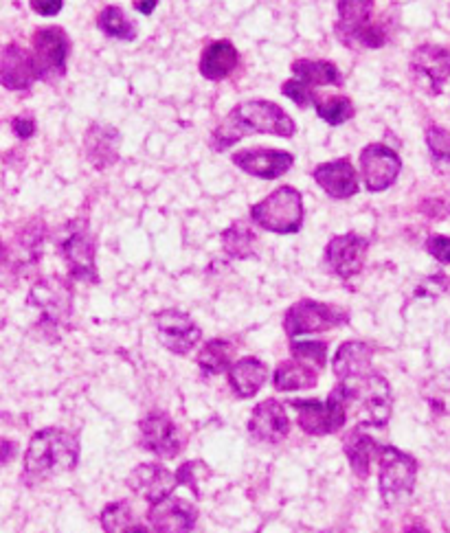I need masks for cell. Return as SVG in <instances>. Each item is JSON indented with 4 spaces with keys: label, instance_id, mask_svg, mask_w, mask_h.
<instances>
[{
    "label": "cell",
    "instance_id": "cell-7",
    "mask_svg": "<svg viewBox=\"0 0 450 533\" xmlns=\"http://www.w3.org/2000/svg\"><path fill=\"white\" fill-rule=\"evenodd\" d=\"M418 476V463L398 448L385 446L380 452V496L387 507L409 498Z\"/></svg>",
    "mask_w": 450,
    "mask_h": 533
},
{
    "label": "cell",
    "instance_id": "cell-30",
    "mask_svg": "<svg viewBox=\"0 0 450 533\" xmlns=\"http://www.w3.org/2000/svg\"><path fill=\"white\" fill-rule=\"evenodd\" d=\"M231 356H233V345L229 340L213 338L198 354V367L205 376H218V373L229 371Z\"/></svg>",
    "mask_w": 450,
    "mask_h": 533
},
{
    "label": "cell",
    "instance_id": "cell-34",
    "mask_svg": "<svg viewBox=\"0 0 450 533\" xmlns=\"http://www.w3.org/2000/svg\"><path fill=\"white\" fill-rule=\"evenodd\" d=\"M290 354L295 360L306 362L312 369H323L325 365V358H328V345L325 343H317V340H295V343L290 345Z\"/></svg>",
    "mask_w": 450,
    "mask_h": 533
},
{
    "label": "cell",
    "instance_id": "cell-26",
    "mask_svg": "<svg viewBox=\"0 0 450 533\" xmlns=\"http://www.w3.org/2000/svg\"><path fill=\"white\" fill-rule=\"evenodd\" d=\"M119 132L115 128L93 126L86 134V156L97 169H106L119 158Z\"/></svg>",
    "mask_w": 450,
    "mask_h": 533
},
{
    "label": "cell",
    "instance_id": "cell-6",
    "mask_svg": "<svg viewBox=\"0 0 450 533\" xmlns=\"http://www.w3.org/2000/svg\"><path fill=\"white\" fill-rule=\"evenodd\" d=\"M292 406L297 408L299 426L306 430L308 435L336 433V430L345 426L347 411H350V404H347V395L341 384L330 393L328 402L295 400Z\"/></svg>",
    "mask_w": 450,
    "mask_h": 533
},
{
    "label": "cell",
    "instance_id": "cell-2",
    "mask_svg": "<svg viewBox=\"0 0 450 533\" xmlns=\"http://www.w3.org/2000/svg\"><path fill=\"white\" fill-rule=\"evenodd\" d=\"M80 459L77 437L62 428H44L29 441L25 455V479L44 481L71 472Z\"/></svg>",
    "mask_w": 450,
    "mask_h": 533
},
{
    "label": "cell",
    "instance_id": "cell-9",
    "mask_svg": "<svg viewBox=\"0 0 450 533\" xmlns=\"http://www.w3.org/2000/svg\"><path fill=\"white\" fill-rule=\"evenodd\" d=\"M347 323V312L332 308L328 303L317 301H299L286 312L284 327L288 336L301 334H319L328 332L332 327H339Z\"/></svg>",
    "mask_w": 450,
    "mask_h": 533
},
{
    "label": "cell",
    "instance_id": "cell-19",
    "mask_svg": "<svg viewBox=\"0 0 450 533\" xmlns=\"http://www.w3.org/2000/svg\"><path fill=\"white\" fill-rule=\"evenodd\" d=\"M288 415L277 400H266L255 406L249 422V433L262 444H281L288 437Z\"/></svg>",
    "mask_w": 450,
    "mask_h": 533
},
{
    "label": "cell",
    "instance_id": "cell-23",
    "mask_svg": "<svg viewBox=\"0 0 450 533\" xmlns=\"http://www.w3.org/2000/svg\"><path fill=\"white\" fill-rule=\"evenodd\" d=\"M238 62H240V55L229 40L211 42L209 47L202 51L200 73L202 77L211 79V82H220V79H227L235 71Z\"/></svg>",
    "mask_w": 450,
    "mask_h": 533
},
{
    "label": "cell",
    "instance_id": "cell-36",
    "mask_svg": "<svg viewBox=\"0 0 450 533\" xmlns=\"http://www.w3.org/2000/svg\"><path fill=\"white\" fill-rule=\"evenodd\" d=\"M426 145H429L435 161L450 165V132L440 126H429V130H426Z\"/></svg>",
    "mask_w": 450,
    "mask_h": 533
},
{
    "label": "cell",
    "instance_id": "cell-35",
    "mask_svg": "<svg viewBox=\"0 0 450 533\" xmlns=\"http://www.w3.org/2000/svg\"><path fill=\"white\" fill-rule=\"evenodd\" d=\"M132 523V509L128 503H115L108 505L101 514V525H104L106 533H123L130 529Z\"/></svg>",
    "mask_w": 450,
    "mask_h": 533
},
{
    "label": "cell",
    "instance_id": "cell-42",
    "mask_svg": "<svg viewBox=\"0 0 450 533\" xmlns=\"http://www.w3.org/2000/svg\"><path fill=\"white\" fill-rule=\"evenodd\" d=\"M123 533H150V529H145V527L137 525V527H130L128 531H123Z\"/></svg>",
    "mask_w": 450,
    "mask_h": 533
},
{
    "label": "cell",
    "instance_id": "cell-29",
    "mask_svg": "<svg viewBox=\"0 0 450 533\" xmlns=\"http://www.w3.org/2000/svg\"><path fill=\"white\" fill-rule=\"evenodd\" d=\"M319 376L317 369L301 360H286L284 365H279L275 371V387L279 391H299V389H312L317 387Z\"/></svg>",
    "mask_w": 450,
    "mask_h": 533
},
{
    "label": "cell",
    "instance_id": "cell-37",
    "mask_svg": "<svg viewBox=\"0 0 450 533\" xmlns=\"http://www.w3.org/2000/svg\"><path fill=\"white\" fill-rule=\"evenodd\" d=\"M281 93H284L288 99L295 101V104L299 108H308L312 101H314V95H312V88L308 84L299 82V79H288V82L281 86Z\"/></svg>",
    "mask_w": 450,
    "mask_h": 533
},
{
    "label": "cell",
    "instance_id": "cell-41",
    "mask_svg": "<svg viewBox=\"0 0 450 533\" xmlns=\"http://www.w3.org/2000/svg\"><path fill=\"white\" fill-rule=\"evenodd\" d=\"M156 5H159V0H137V3H134L137 11H141V14H145V16H150Z\"/></svg>",
    "mask_w": 450,
    "mask_h": 533
},
{
    "label": "cell",
    "instance_id": "cell-1",
    "mask_svg": "<svg viewBox=\"0 0 450 533\" xmlns=\"http://www.w3.org/2000/svg\"><path fill=\"white\" fill-rule=\"evenodd\" d=\"M295 130V121L273 101H244V104L235 106L213 130L211 147L216 152H224L227 147L251 134H275L290 139Z\"/></svg>",
    "mask_w": 450,
    "mask_h": 533
},
{
    "label": "cell",
    "instance_id": "cell-18",
    "mask_svg": "<svg viewBox=\"0 0 450 533\" xmlns=\"http://www.w3.org/2000/svg\"><path fill=\"white\" fill-rule=\"evenodd\" d=\"M148 518L156 533H189L196 527L198 512L183 498L167 496L150 507Z\"/></svg>",
    "mask_w": 450,
    "mask_h": 533
},
{
    "label": "cell",
    "instance_id": "cell-5",
    "mask_svg": "<svg viewBox=\"0 0 450 533\" xmlns=\"http://www.w3.org/2000/svg\"><path fill=\"white\" fill-rule=\"evenodd\" d=\"M339 9V20H336V36L345 47L380 49L387 42L385 29L380 25H371V14H374V0H336Z\"/></svg>",
    "mask_w": 450,
    "mask_h": 533
},
{
    "label": "cell",
    "instance_id": "cell-22",
    "mask_svg": "<svg viewBox=\"0 0 450 533\" xmlns=\"http://www.w3.org/2000/svg\"><path fill=\"white\" fill-rule=\"evenodd\" d=\"M38 77L31 53L18 44H7L0 60V82L9 90H27Z\"/></svg>",
    "mask_w": 450,
    "mask_h": 533
},
{
    "label": "cell",
    "instance_id": "cell-24",
    "mask_svg": "<svg viewBox=\"0 0 450 533\" xmlns=\"http://www.w3.org/2000/svg\"><path fill=\"white\" fill-rule=\"evenodd\" d=\"M371 347L367 343H360V340H350L339 347L334 356V373L339 380L365 376L371 369Z\"/></svg>",
    "mask_w": 450,
    "mask_h": 533
},
{
    "label": "cell",
    "instance_id": "cell-38",
    "mask_svg": "<svg viewBox=\"0 0 450 533\" xmlns=\"http://www.w3.org/2000/svg\"><path fill=\"white\" fill-rule=\"evenodd\" d=\"M426 251H429L431 257H435L437 262L450 264V237L431 235L429 240H426Z\"/></svg>",
    "mask_w": 450,
    "mask_h": 533
},
{
    "label": "cell",
    "instance_id": "cell-40",
    "mask_svg": "<svg viewBox=\"0 0 450 533\" xmlns=\"http://www.w3.org/2000/svg\"><path fill=\"white\" fill-rule=\"evenodd\" d=\"M14 132L20 139H29V136L36 134V121L31 117H18L14 119Z\"/></svg>",
    "mask_w": 450,
    "mask_h": 533
},
{
    "label": "cell",
    "instance_id": "cell-21",
    "mask_svg": "<svg viewBox=\"0 0 450 533\" xmlns=\"http://www.w3.org/2000/svg\"><path fill=\"white\" fill-rule=\"evenodd\" d=\"M314 180L325 194L336 200H347L358 194V178L356 169L347 158H339V161L323 163L314 169Z\"/></svg>",
    "mask_w": 450,
    "mask_h": 533
},
{
    "label": "cell",
    "instance_id": "cell-10",
    "mask_svg": "<svg viewBox=\"0 0 450 533\" xmlns=\"http://www.w3.org/2000/svg\"><path fill=\"white\" fill-rule=\"evenodd\" d=\"M411 77L424 93L440 95L450 79V51L437 44H422L411 55Z\"/></svg>",
    "mask_w": 450,
    "mask_h": 533
},
{
    "label": "cell",
    "instance_id": "cell-20",
    "mask_svg": "<svg viewBox=\"0 0 450 533\" xmlns=\"http://www.w3.org/2000/svg\"><path fill=\"white\" fill-rule=\"evenodd\" d=\"M295 163V158L288 152L279 150H242L233 154V165H238L242 172L264 178V180H275L279 176H284L288 169Z\"/></svg>",
    "mask_w": 450,
    "mask_h": 533
},
{
    "label": "cell",
    "instance_id": "cell-25",
    "mask_svg": "<svg viewBox=\"0 0 450 533\" xmlns=\"http://www.w3.org/2000/svg\"><path fill=\"white\" fill-rule=\"evenodd\" d=\"M268 369L262 360L242 358L229 369V382L238 398H253L264 387Z\"/></svg>",
    "mask_w": 450,
    "mask_h": 533
},
{
    "label": "cell",
    "instance_id": "cell-27",
    "mask_svg": "<svg viewBox=\"0 0 450 533\" xmlns=\"http://www.w3.org/2000/svg\"><path fill=\"white\" fill-rule=\"evenodd\" d=\"M345 452L352 463V470L360 479H365L371 470V461L380 457L382 448L376 444L374 437H369L363 430H354V433L345 439Z\"/></svg>",
    "mask_w": 450,
    "mask_h": 533
},
{
    "label": "cell",
    "instance_id": "cell-4",
    "mask_svg": "<svg viewBox=\"0 0 450 533\" xmlns=\"http://www.w3.org/2000/svg\"><path fill=\"white\" fill-rule=\"evenodd\" d=\"M251 220L264 231L292 235L303 226V200L297 189L279 187L251 207Z\"/></svg>",
    "mask_w": 450,
    "mask_h": 533
},
{
    "label": "cell",
    "instance_id": "cell-39",
    "mask_svg": "<svg viewBox=\"0 0 450 533\" xmlns=\"http://www.w3.org/2000/svg\"><path fill=\"white\" fill-rule=\"evenodd\" d=\"M29 3L36 14L44 16V18H51V16L60 14L64 0H29Z\"/></svg>",
    "mask_w": 450,
    "mask_h": 533
},
{
    "label": "cell",
    "instance_id": "cell-12",
    "mask_svg": "<svg viewBox=\"0 0 450 533\" xmlns=\"http://www.w3.org/2000/svg\"><path fill=\"white\" fill-rule=\"evenodd\" d=\"M60 251L71 275L80 281L97 283L95 266V237L90 235L86 226L73 224L71 233H66L60 242Z\"/></svg>",
    "mask_w": 450,
    "mask_h": 533
},
{
    "label": "cell",
    "instance_id": "cell-33",
    "mask_svg": "<svg viewBox=\"0 0 450 533\" xmlns=\"http://www.w3.org/2000/svg\"><path fill=\"white\" fill-rule=\"evenodd\" d=\"M314 108H317L319 117L328 121L330 126H341V123L354 117V104L347 97H319L314 99Z\"/></svg>",
    "mask_w": 450,
    "mask_h": 533
},
{
    "label": "cell",
    "instance_id": "cell-11",
    "mask_svg": "<svg viewBox=\"0 0 450 533\" xmlns=\"http://www.w3.org/2000/svg\"><path fill=\"white\" fill-rule=\"evenodd\" d=\"M402 169L400 156L391 150L387 145H367L363 152H360V174H363L365 187L371 194H378V191L389 189Z\"/></svg>",
    "mask_w": 450,
    "mask_h": 533
},
{
    "label": "cell",
    "instance_id": "cell-8",
    "mask_svg": "<svg viewBox=\"0 0 450 533\" xmlns=\"http://www.w3.org/2000/svg\"><path fill=\"white\" fill-rule=\"evenodd\" d=\"M71 42L60 27L38 29L33 33V66L42 82H58L66 75V58H69Z\"/></svg>",
    "mask_w": 450,
    "mask_h": 533
},
{
    "label": "cell",
    "instance_id": "cell-14",
    "mask_svg": "<svg viewBox=\"0 0 450 533\" xmlns=\"http://www.w3.org/2000/svg\"><path fill=\"white\" fill-rule=\"evenodd\" d=\"M156 332H159L161 343L172 351V354L185 356L198 345L202 336L200 327L194 323L189 314L178 310H163L154 316Z\"/></svg>",
    "mask_w": 450,
    "mask_h": 533
},
{
    "label": "cell",
    "instance_id": "cell-32",
    "mask_svg": "<svg viewBox=\"0 0 450 533\" xmlns=\"http://www.w3.org/2000/svg\"><path fill=\"white\" fill-rule=\"evenodd\" d=\"M222 246L229 257L246 259L255 253V233L244 224H233L222 233Z\"/></svg>",
    "mask_w": 450,
    "mask_h": 533
},
{
    "label": "cell",
    "instance_id": "cell-13",
    "mask_svg": "<svg viewBox=\"0 0 450 533\" xmlns=\"http://www.w3.org/2000/svg\"><path fill=\"white\" fill-rule=\"evenodd\" d=\"M367 251H369V240L356 233H345L330 240L328 248H325V264L330 266L336 277L352 279L363 270Z\"/></svg>",
    "mask_w": 450,
    "mask_h": 533
},
{
    "label": "cell",
    "instance_id": "cell-15",
    "mask_svg": "<svg viewBox=\"0 0 450 533\" xmlns=\"http://www.w3.org/2000/svg\"><path fill=\"white\" fill-rule=\"evenodd\" d=\"M185 439L178 426L165 413H150L141 422V446L156 457L172 459L183 450Z\"/></svg>",
    "mask_w": 450,
    "mask_h": 533
},
{
    "label": "cell",
    "instance_id": "cell-16",
    "mask_svg": "<svg viewBox=\"0 0 450 533\" xmlns=\"http://www.w3.org/2000/svg\"><path fill=\"white\" fill-rule=\"evenodd\" d=\"M176 485L178 474H172L167 468L159 466V463H141V466L134 468L128 476L130 490L143 496L145 501H150L152 505L172 496Z\"/></svg>",
    "mask_w": 450,
    "mask_h": 533
},
{
    "label": "cell",
    "instance_id": "cell-17",
    "mask_svg": "<svg viewBox=\"0 0 450 533\" xmlns=\"http://www.w3.org/2000/svg\"><path fill=\"white\" fill-rule=\"evenodd\" d=\"M29 303H36L33 308L42 310V323L58 325L73 312V292L60 279H44L31 290Z\"/></svg>",
    "mask_w": 450,
    "mask_h": 533
},
{
    "label": "cell",
    "instance_id": "cell-31",
    "mask_svg": "<svg viewBox=\"0 0 450 533\" xmlns=\"http://www.w3.org/2000/svg\"><path fill=\"white\" fill-rule=\"evenodd\" d=\"M97 25L108 38H117L123 42L137 40V27H134V22L115 5H110L101 11Z\"/></svg>",
    "mask_w": 450,
    "mask_h": 533
},
{
    "label": "cell",
    "instance_id": "cell-28",
    "mask_svg": "<svg viewBox=\"0 0 450 533\" xmlns=\"http://www.w3.org/2000/svg\"><path fill=\"white\" fill-rule=\"evenodd\" d=\"M292 73L299 82L312 86H341V71L328 60H295L292 62Z\"/></svg>",
    "mask_w": 450,
    "mask_h": 533
},
{
    "label": "cell",
    "instance_id": "cell-3",
    "mask_svg": "<svg viewBox=\"0 0 450 533\" xmlns=\"http://www.w3.org/2000/svg\"><path fill=\"white\" fill-rule=\"evenodd\" d=\"M347 404L356 406L358 422L365 426L382 428L391 417V387L389 382L378 373H365V376L347 378L339 382Z\"/></svg>",
    "mask_w": 450,
    "mask_h": 533
}]
</instances>
